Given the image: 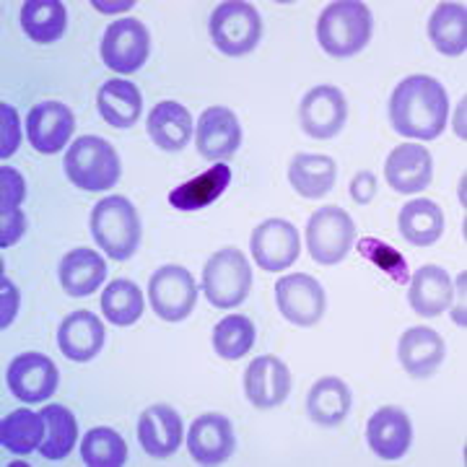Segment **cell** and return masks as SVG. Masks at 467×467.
<instances>
[{
    "instance_id": "1",
    "label": "cell",
    "mask_w": 467,
    "mask_h": 467,
    "mask_svg": "<svg viewBox=\"0 0 467 467\" xmlns=\"http://www.w3.org/2000/svg\"><path fill=\"white\" fill-rule=\"evenodd\" d=\"M450 115L444 86L431 76H408L398 84L389 99L392 128L405 138L434 140L441 135Z\"/></svg>"
},
{
    "instance_id": "2",
    "label": "cell",
    "mask_w": 467,
    "mask_h": 467,
    "mask_svg": "<svg viewBox=\"0 0 467 467\" xmlns=\"http://www.w3.org/2000/svg\"><path fill=\"white\" fill-rule=\"evenodd\" d=\"M319 47L333 57L358 55L371 39V11L358 0L330 3L317 21Z\"/></svg>"
},
{
    "instance_id": "3",
    "label": "cell",
    "mask_w": 467,
    "mask_h": 467,
    "mask_svg": "<svg viewBox=\"0 0 467 467\" xmlns=\"http://www.w3.org/2000/svg\"><path fill=\"white\" fill-rule=\"evenodd\" d=\"M91 234L112 260L133 257L140 242V218L133 202L122 195H109L91 211Z\"/></svg>"
},
{
    "instance_id": "4",
    "label": "cell",
    "mask_w": 467,
    "mask_h": 467,
    "mask_svg": "<svg viewBox=\"0 0 467 467\" xmlns=\"http://www.w3.org/2000/svg\"><path fill=\"white\" fill-rule=\"evenodd\" d=\"M66 174L86 192H104L119 180L117 150L97 135H84L70 143L66 153Z\"/></svg>"
},
{
    "instance_id": "5",
    "label": "cell",
    "mask_w": 467,
    "mask_h": 467,
    "mask_svg": "<svg viewBox=\"0 0 467 467\" xmlns=\"http://www.w3.org/2000/svg\"><path fill=\"white\" fill-rule=\"evenodd\" d=\"M252 267L250 260L234 247L216 252L202 267L205 299L218 309H234L250 296Z\"/></svg>"
},
{
    "instance_id": "6",
    "label": "cell",
    "mask_w": 467,
    "mask_h": 467,
    "mask_svg": "<svg viewBox=\"0 0 467 467\" xmlns=\"http://www.w3.org/2000/svg\"><path fill=\"white\" fill-rule=\"evenodd\" d=\"M263 36V18L250 3H221L211 16V39L229 57H242L257 47Z\"/></svg>"
},
{
    "instance_id": "7",
    "label": "cell",
    "mask_w": 467,
    "mask_h": 467,
    "mask_svg": "<svg viewBox=\"0 0 467 467\" xmlns=\"http://www.w3.org/2000/svg\"><path fill=\"white\" fill-rule=\"evenodd\" d=\"M353 242H356V223L337 205L319 208L306 223V247L319 265H337L340 260H346Z\"/></svg>"
},
{
    "instance_id": "8",
    "label": "cell",
    "mask_w": 467,
    "mask_h": 467,
    "mask_svg": "<svg viewBox=\"0 0 467 467\" xmlns=\"http://www.w3.org/2000/svg\"><path fill=\"white\" fill-rule=\"evenodd\" d=\"M150 309L164 322H182L192 315L198 301V285L190 270L180 265L159 267L149 284Z\"/></svg>"
},
{
    "instance_id": "9",
    "label": "cell",
    "mask_w": 467,
    "mask_h": 467,
    "mask_svg": "<svg viewBox=\"0 0 467 467\" xmlns=\"http://www.w3.org/2000/svg\"><path fill=\"white\" fill-rule=\"evenodd\" d=\"M150 55V34L138 18H119L101 39V60L117 73H135Z\"/></svg>"
},
{
    "instance_id": "10",
    "label": "cell",
    "mask_w": 467,
    "mask_h": 467,
    "mask_svg": "<svg viewBox=\"0 0 467 467\" xmlns=\"http://www.w3.org/2000/svg\"><path fill=\"white\" fill-rule=\"evenodd\" d=\"M254 263L267 270V273H281L285 267L296 263L301 252L299 232L294 223L284 218H270L263 221L250 239Z\"/></svg>"
},
{
    "instance_id": "11",
    "label": "cell",
    "mask_w": 467,
    "mask_h": 467,
    "mask_svg": "<svg viewBox=\"0 0 467 467\" xmlns=\"http://www.w3.org/2000/svg\"><path fill=\"white\" fill-rule=\"evenodd\" d=\"M275 301L281 315L299 327H312L325 315V288L306 273L284 275L275 284Z\"/></svg>"
},
{
    "instance_id": "12",
    "label": "cell",
    "mask_w": 467,
    "mask_h": 467,
    "mask_svg": "<svg viewBox=\"0 0 467 467\" xmlns=\"http://www.w3.org/2000/svg\"><path fill=\"white\" fill-rule=\"evenodd\" d=\"M8 389L24 402L50 400L57 389V367L52 364L50 356L45 353H21L8 367Z\"/></svg>"
},
{
    "instance_id": "13",
    "label": "cell",
    "mask_w": 467,
    "mask_h": 467,
    "mask_svg": "<svg viewBox=\"0 0 467 467\" xmlns=\"http://www.w3.org/2000/svg\"><path fill=\"white\" fill-rule=\"evenodd\" d=\"M301 128L309 138L327 140L343 130L348 117V101L335 86H317L301 99Z\"/></svg>"
},
{
    "instance_id": "14",
    "label": "cell",
    "mask_w": 467,
    "mask_h": 467,
    "mask_svg": "<svg viewBox=\"0 0 467 467\" xmlns=\"http://www.w3.org/2000/svg\"><path fill=\"white\" fill-rule=\"evenodd\" d=\"M384 177L389 187L400 195H416L423 192L431 177H434V161L431 153L420 143H402L387 156L384 164Z\"/></svg>"
},
{
    "instance_id": "15",
    "label": "cell",
    "mask_w": 467,
    "mask_h": 467,
    "mask_svg": "<svg viewBox=\"0 0 467 467\" xmlns=\"http://www.w3.org/2000/svg\"><path fill=\"white\" fill-rule=\"evenodd\" d=\"M234 447L236 439H234L232 420L221 413L201 416L187 434V450L201 465H223L234 454Z\"/></svg>"
},
{
    "instance_id": "16",
    "label": "cell",
    "mask_w": 467,
    "mask_h": 467,
    "mask_svg": "<svg viewBox=\"0 0 467 467\" xmlns=\"http://www.w3.org/2000/svg\"><path fill=\"white\" fill-rule=\"evenodd\" d=\"M73 112L60 101H42L26 117V138L39 153H57L73 135Z\"/></svg>"
},
{
    "instance_id": "17",
    "label": "cell",
    "mask_w": 467,
    "mask_h": 467,
    "mask_svg": "<svg viewBox=\"0 0 467 467\" xmlns=\"http://www.w3.org/2000/svg\"><path fill=\"white\" fill-rule=\"evenodd\" d=\"M244 392L254 408H278L291 392V371L281 358L260 356L244 371Z\"/></svg>"
},
{
    "instance_id": "18",
    "label": "cell",
    "mask_w": 467,
    "mask_h": 467,
    "mask_svg": "<svg viewBox=\"0 0 467 467\" xmlns=\"http://www.w3.org/2000/svg\"><path fill=\"white\" fill-rule=\"evenodd\" d=\"M195 143H198L202 159H208V161L229 159L242 143V128H239L236 115L226 107L205 109L198 119Z\"/></svg>"
},
{
    "instance_id": "19",
    "label": "cell",
    "mask_w": 467,
    "mask_h": 467,
    "mask_svg": "<svg viewBox=\"0 0 467 467\" xmlns=\"http://www.w3.org/2000/svg\"><path fill=\"white\" fill-rule=\"evenodd\" d=\"M138 441L150 457H171L182 441V418L171 405H150L138 420Z\"/></svg>"
},
{
    "instance_id": "20",
    "label": "cell",
    "mask_w": 467,
    "mask_h": 467,
    "mask_svg": "<svg viewBox=\"0 0 467 467\" xmlns=\"http://www.w3.org/2000/svg\"><path fill=\"white\" fill-rule=\"evenodd\" d=\"M367 441L379 460H387V462L400 460L413 441V426H410L408 413H402L400 408L377 410L368 418Z\"/></svg>"
},
{
    "instance_id": "21",
    "label": "cell",
    "mask_w": 467,
    "mask_h": 467,
    "mask_svg": "<svg viewBox=\"0 0 467 467\" xmlns=\"http://www.w3.org/2000/svg\"><path fill=\"white\" fill-rule=\"evenodd\" d=\"M104 337L107 333H104L101 319L91 315L88 309H78L63 319L57 330V346L66 358L86 364L99 356V350L104 348Z\"/></svg>"
},
{
    "instance_id": "22",
    "label": "cell",
    "mask_w": 467,
    "mask_h": 467,
    "mask_svg": "<svg viewBox=\"0 0 467 467\" xmlns=\"http://www.w3.org/2000/svg\"><path fill=\"white\" fill-rule=\"evenodd\" d=\"M444 337L431 327H410L405 330L398 343L402 368L413 379H429L436 368L444 364Z\"/></svg>"
},
{
    "instance_id": "23",
    "label": "cell",
    "mask_w": 467,
    "mask_h": 467,
    "mask_svg": "<svg viewBox=\"0 0 467 467\" xmlns=\"http://www.w3.org/2000/svg\"><path fill=\"white\" fill-rule=\"evenodd\" d=\"M410 306L420 317H439L454 299L450 273L439 265L418 267L410 278Z\"/></svg>"
},
{
    "instance_id": "24",
    "label": "cell",
    "mask_w": 467,
    "mask_h": 467,
    "mask_svg": "<svg viewBox=\"0 0 467 467\" xmlns=\"http://www.w3.org/2000/svg\"><path fill=\"white\" fill-rule=\"evenodd\" d=\"M288 182L306 201L325 198L337 182V167L325 153H296L288 167Z\"/></svg>"
},
{
    "instance_id": "25",
    "label": "cell",
    "mask_w": 467,
    "mask_h": 467,
    "mask_svg": "<svg viewBox=\"0 0 467 467\" xmlns=\"http://www.w3.org/2000/svg\"><path fill=\"white\" fill-rule=\"evenodd\" d=\"M104 278H107V263L101 254L88 247L67 252L60 263V285L73 299H84L94 294L104 284Z\"/></svg>"
},
{
    "instance_id": "26",
    "label": "cell",
    "mask_w": 467,
    "mask_h": 467,
    "mask_svg": "<svg viewBox=\"0 0 467 467\" xmlns=\"http://www.w3.org/2000/svg\"><path fill=\"white\" fill-rule=\"evenodd\" d=\"M232 184V169L229 164H213V169L202 171L198 177H192L190 182L180 184L177 190L169 192V202L182 211V213H195L201 208H208L211 202H216L226 187Z\"/></svg>"
},
{
    "instance_id": "27",
    "label": "cell",
    "mask_w": 467,
    "mask_h": 467,
    "mask_svg": "<svg viewBox=\"0 0 467 467\" xmlns=\"http://www.w3.org/2000/svg\"><path fill=\"white\" fill-rule=\"evenodd\" d=\"M150 140L161 150H182L192 140V115L177 101H159L149 115Z\"/></svg>"
},
{
    "instance_id": "28",
    "label": "cell",
    "mask_w": 467,
    "mask_h": 467,
    "mask_svg": "<svg viewBox=\"0 0 467 467\" xmlns=\"http://www.w3.org/2000/svg\"><path fill=\"white\" fill-rule=\"evenodd\" d=\"M97 107H99V115L104 122H109L117 130H128L138 122L140 109H143V99H140L138 86L130 84V81H122V78H112L99 88Z\"/></svg>"
},
{
    "instance_id": "29",
    "label": "cell",
    "mask_w": 467,
    "mask_h": 467,
    "mask_svg": "<svg viewBox=\"0 0 467 467\" xmlns=\"http://www.w3.org/2000/svg\"><path fill=\"white\" fill-rule=\"evenodd\" d=\"M309 418L319 426H340L350 410V389L348 384L337 377H322L309 389L306 398Z\"/></svg>"
},
{
    "instance_id": "30",
    "label": "cell",
    "mask_w": 467,
    "mask_h": 467,
    "mask_svg": "<svg viewBox=\"0 0 467 467\" xmlns=\"http://www.w3.org/2000/svg\"><path fill=\"white\" fill-rule=\"evenodd\" d=\"M398 229L410 244L429 247L444 234V213L434 201H410L402 205Z\"/></svg>"
},
{
    "instance_id": "31",
    "label": "cell",
    "mask_w": 467,
    "mask_h": 467,
    "mask_svg": "<svg viewBox=\"0 0 467 467\" xmlns=\"http://www.w3.org/2000/svg\"><path fill=\"white\" fill-rule=\"evenodd\" d=\"M21 26L36 45L57 42L67 26V11L60 0H26L21 8Z\"/></svg>"
},
{
    "instance_id": "32",
    "label": "cell",
    "mask_w": 467,
    "mask_h": 467,
    "mask_svg": "<svg viewBox=\"0 0 467 467\" xmlns=\"http://www.w3.org/2000/svg\"><path fill=\"white\" fill-rule=\"evenodd\" d=\"M429 36L444 55H462L467 50V11L460 3L436 5L429 18Z\"/></svg>"
},
{
    "instance_id": "33",
    "label": "cell",
    "mask_w": 467,
    "mask_h": 467,
    "mask_svg": "<svg viewBox=\"0 0 467 467\" xmlns=\"http://www.w3.org/2000/svg\"><path fill=\"white\" fill-rule=\"evenodd\" d=\"M42 418H45V441L39 444V454L52 462L66 460L78 439L76 418L66 405H57V402H50L47 408H42Z\"/></svg>"
},
{
    "instance_id": "34",
    "label": "cell",
    "mask_w": 467,
    "mask_h": 467,
    "mask_svg": "<svg viewBox=\"0 0 467 467\" xmlns=\"http://www.w3.org/2000/svg\"><path fill=\"white\" fill-rule=\"evenodd\" d=\"M45 441V418L42 413H32L26 408H18L3 418L0 423V444L14 454H32Z\"/></svg>"
},
{
    "instance_id": "35",
    "label": "cell",
    "mask_w": 467,
    "mask_h": 467,
    "mask_svg": "<svg viewBox=\"0 0 467 467\" xmlns=\"http://www.w3.org/2000/svg\"><path fill=\"white\" fill-rule=\"evenodd\" d=\"M101 312L112 325L128 327L135 325L143 315V294L140 288L128 281V278H117L104 288L101 294Z\"/></svg>"
},
{
    "instance_id": "36",
    "label": "cell",
    "mask_w": 467,
    "mask_h": 467,
    "mask_svg": "<svg viewBox=\"0 0 467 467\" xmlns=\"http://www.w3.org/2000/svg\"><path fill=\"white\" fill-rule=\"evenodd\" d=\"M86 467H119L128 462V444L112 429H91L81 441Z\"/></svg>"
},
{
    "instance_id": "37",
    "label": "cell",
    "mask_w": 467,
    "mask_h": 467,
    "mask_svg": "<svg viewBox=\"0 0 467 467\" xmlns=\"http://www.w3.org/2000/svg\"><path fill=\"white\" fill-rule=\"evenodd\" d=\"M254 346V322L242 315L223 317L213 327V348L221 358L236 361L242 356H247Z\"/></svg>"
},
{
    "instance_id": "38",
    "label": "cell",
    "mask_w": 467,
    "mask_h": 467,
    "mask_svg": "<svg viewBox=\"0 0 467 467\" xmlns=\"http://www.w3.org/2000/svg\"><path fill=\"white\" fill-rule=\"evenodd\" d=\"M358 252L367 257L368 263L382 270L384 275H389L392 284H408L410 281V270H408V263L402 257L400 252L395 247H389L382 239H374V236H364L358 239Z\"/></svg>"
},
{
    "instance_id": "39",
    "label": "cell",
    "mask_w": 467,
    "mask_h": 467,
    "mask_svg": "<svg viewBox=\"0 0 467 467\" xmlns=\"http://www.w3.org/2000/svg\"><path fill=\"white\" fill-rule=\"evenodd\" d=\"M24 198H26V182H24V177L18 174L16 169H0V216L18 211V205L24 202Z\"/></svg>"
},
{
    "instance_id": "40",
    "label": "cell",
    "mask_w": 467,
    "mask_h": 467,
    "mask_svg": "<svg viewBox=\"0 0 467 467\" xmlns=\"http://www.w3.org/2000/svg\"><path fill=\"white\" fill-rule=\"evenodd\" d=\"M21 143V125H18L16 109L11 104H0V156H14Z\"/></svg>"
},
{
    "instance_id": "41",
    "label": "cell",
    "mask_w": 467,
    "mask_h": 467,
    "mask_svg": "<svg viewBox=\"0 0 467 467\" xmlns=\"http://www.w3.org/2000/svg\"><path fill=\"white\" fill-rule=\"evenodd\" d=\"M26 229V216L21 211H14V213H3L0 216V247H11L21 239V234Z\"/></svg>"
},
{
    "instance_id": "42",
    "label": "cell",
    "mask_w": 467,
    "mask_h": 467,
    "mask_svg": "<svg viewBox=\"0 0 467 467\" xmlns=\"http://www.w3.org/2000/svg\"><path fill=\"white\" fill-rule=\"evenodd\" d=\"M0 296H3V306H0V327L5 330L11 322H14V317H16V309H18V291L16 285L11 284L5 275L0 278Z\"/></svg>"
},
{
    "instance_id": "43",
    "label": "cell",
    "mask_w": 467,
    "mask_h": 467,
    "mask_svg": "<svg viewBox=\"0 0 467 467\" xmlns=\"http://www.w3.org/2000/svg\"><path fill=\"white\" fill-rule=\"evenodd\" d=\"M377 192V177L374 171H358L350 182V198L358 202V205H367Z\"/></svg>"
},
{
    "instance_id": "44",
    "label": "cell",
    "mask_w": 467,
    "mask_h": 467,
    "mask_svg": "<svg viewBox=\"0 0 467 467\" xmlns=\"http://www.w3.org/2000/svg\"><path fill=\"white\" fill-rule=\"evenodd\" d=\"M457 285H460V296H462V299H460L457 309H454V322L465 327V273L457 278Z\"/></svg>"
}]
</instances>
